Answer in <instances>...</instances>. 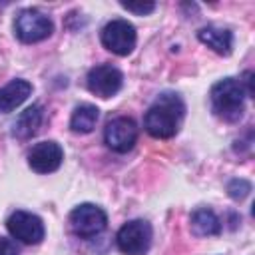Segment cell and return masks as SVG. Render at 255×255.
I'll list each match as a JSON object with an SVG mask.
<instances>
[{"label": "cell", "instance_id": "6da1fadb", "mask_svg": "<svg viewBox=\"0 0 255 255\" xmlns=\"http://www.w3.org/2000/svg\"><path fill=\"white\" fill-rule=\"evenodd\" d=\"M185 106L177 94H161L145 112L143 128L155 139H169L177 133Z\"/></svg>", "mask_w": 255, "mask_h": 255}, {"label": "cell", "instance_id": "7a4b0ae2", "mask_svg": "<svg viewBox=\"0 0 255 255\" xmlns=\"http://www.w3.org/2000/svg\"><path fill=\"white\" fill-rule=\"evenodd\" d=\"M245 96L247 94L239 80H235V78L219 80L211 88V94H209L211 112L225 122H237L243 116Z\"/></svg>", "mask_w": 255, "mask_h": 255}, {"label": "cell", "instance_id": "3957f363", "mask_svg": "<svg viewBox=\"0 0 255 255\" xmlns=\"http://www.w3.org/2000/svg\"><path fill=\"white\" fill-rule=\"evenodd\" d=\"M151 225L143 219H131L124 223L116 235L118 249L124 255H145L151 247Z\"/></svg>", "mask_w": 255, "mask_h": 255}, {"label": "cell", "instance_id": "277c9868", "mask_svg": "<svg viewBox=\"0 0 255 255\" xmlns=\"http://www.w3.org/2000/svg\"><path fill=\"white\" fill-rule=\"evenodd\" d=\"M108 225V215L102 207L94 203H80L70 211V227L74 235L90 239L100 235Z\"/></svg>", "mask_w": 255, "mask_h": 255}, {"label": "cell", "instance_id": "5b68a950", "mask_svg": "<svg viewBox=\"0 0 255 255\" xmlns=\"http://www.w3.org/2000/svg\"><path fill=\"white\" fill-rule=\"evenodd\" d=\"M54 32V24L52 20L42 14L40 10L28 8L22 10L16 20H14V34L18 36V40H22L24 44H34V42H42L46 40L50 34Z\"/></svg>", "mask_w": 255, "mask_h": 255}, {"label": "cell", "instance_id": "8992f818", "mask_svg": "<svg viewBox=\"0 0 255 255\" xmlns=\"http://www.w3.org/2000/svg\"><path fill=\"white\" fill-rule=\"evenodd\" d=\"M135 42H137L135 28L128 20L118 18V20L108 22L102 28V44H104V48H108L116 56L131 54V50L135 48Z\"/></svg>", "mask_w": 255, "mask_h": 255}, {"label": "cell", "instance_id": "52a82bcc", "mask_svg": "<svg viewBox=\"0 0 255 255\" xmlns=\"http://www.w3.org/2000/svg\"><path fill=\"white\" fill-rule=\"evenodd\" d=\"M86 84H88V90L94 96H98L102 100H108V98L116 96L122 90L124 74L112 64H98L88 72Z\"/></svg>", "mask_w": 255, "mask_h": 255}, {"label": "cell", "instance_id": "ba28073f", "mask_svg": "<svg viewBox=\"0 0 255 255\" xmlns=\"http://www.w3.org/2000/svg\"><path fill=\"white\" fill-rule=\"evenodd\" d=\"M104 141L112 151L128 153L137 141V124L126 116L110 120L104 129Z\"/></svg>", "mask_w": 255, "mask_h": 255}, {"label": "cell", "instance_id": "9c48e42d", "mask_svg": "<svg viewBox=\"0 0 255 255\" xmlns=\"http://www.w3.org/2000/svg\"><path fill=\"white\" fill-rule=\"evenodd\" d=\"M6 227L14 239H18L20 243H26V245H38L46 235L42 219L30 211H14L8 217Z\"/></svg>", "mask_w": 255, "mask_h": 255}, {"label": "cell", "instance_id": "30bf717a", "mask_svg": "<svg viewBox=\"0 0 255 255\" xmlns=\"http://www.w3.org/2000/svg\"><path fill=\"white\" fill-rule=\"evenodd\" d=\"M64 161V149L58 141H40L28 151V165L36 173H54Z\"/></svg>", "mask_w": 255, "mask_h": 255}, {"label": "cell", "instance_id": "8fae6325", "mask_svg": "<svg viewBox=\"0 0 255 255\" xmlns=\"http://www.w3.org/2000/svg\"><path fill=\"white\" fill-rule=\"evenodd\" d=\"M32 94V84L26 80H12L4 88H0V112L8 114L22 106Z\"/></svg>", "mask_w": 255, "mask_h": 255}, {"label": "cell", "instance_id": "7c38bea8", "mask_svg": "<svg viewBox=\"0 0 255 255\" xmlns=\"http://www.w3.org/2000/svg\"><path fill=\"white\" fill-rule=\"evenodd\" d=\"M197 38L201 44H205L207 48H211L219 56H229L233 50V34L225 28H215V26L201 28L197 32Z\"/></svg>", "mask_w": 255, "mask_h": 255}, {"label": "cell", "instance_id": "4fadbf2b", "mask_svg": "<svg viewBox=\"0 0 255 255\" xmlns=\"http://www.w3.org/2000/svg\"><path fill=\"white\" fill-rule=\"evenodd\" d=\"M42 120H44L42 106L34 104V106H30V108H26V110L16 118V122H14V129H12L14 137H18V139H28V137H32V135L38 131Z\"/></svg>", "mask_w": 255, "mask_h": 255}, {"label": "cell", "instance_id": "5bb4252c", "mask_svg": "<svg viewBox=\"0 0 255 255\" xmlns=\"http://www.w3.org/2000/svg\"><path fill=\"white\" fill-rule=\"evenodd\" d=\"M191 231L199 237H209L217 235L221 231V221L219 217L209 209V207H199L191 213Z\"/></svg>", "mask_w": 255, "mask_h": 255}, {"label": "cell", "instance_id": "9a60e30c", "mask_svg": "<svg viewBox=\"0 0 255 255\" xmlns=\"http://www.w3.org/2000/svg\"><path fill=\"white\" fill-rule=\"evenodd\" d=\"M100 118V110L92 104H80L70 118V129L74 133H90L96 128V122Z\"/></svg>", "mask_w": 255, "mask_h": 255}, {"label": "cell", "instance_id": "2e32d148", "mask_svg": "<svg viewBox=\"0 0 255 255\" xmlns=\"http://www.w3.org/2000/svg\"><path fill=\"white\" fill-rule=\"evenodd\" d=\"M227 191H229V195H231L233 199H243V197L251 191V183L245 181V179H233V181H229Z\"/></svg>", "mask_w": 255, "mask_h": 255}, {"label": "cell", "instance_id": "e0dca14e", "mask_svg": "<svg viewBox=\"0 0 255 255\" xmlns=\"http://www.w3.org/2000/svg\"><path fill=\"white\" fill-rule=\"evenodd\" d=\"M120 6L124 10H128V12H133V14H139V16L151 14L155 10V4L153 2H122Z\"/></svg>", "mask_w": 255, "mask_h": 255}, {"label": "cell", "instance_id": "ac0fdd59", "mask_svg": "<svg viewBox=\"0 0 255 255\" xmlns=\"http://www.w3.org/2000/svg\"><path fill=\"white\" fill-rule=\"evenodd\" d=\"M0 255H20V249L12 239L0 237Z\"/></svg>", "mask_w": 255, "mask_h": 255}]
</instances>
